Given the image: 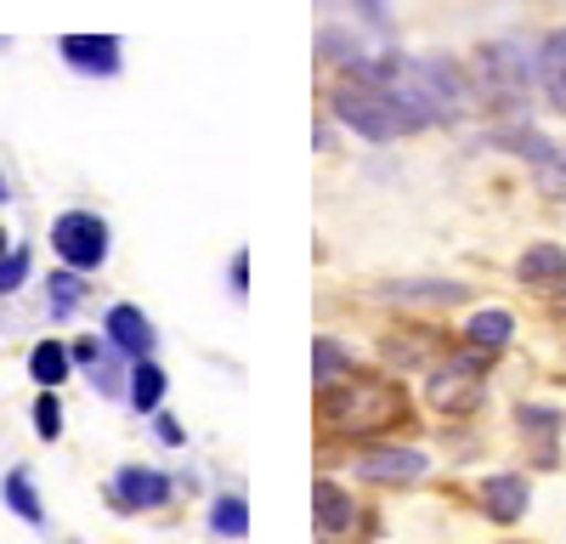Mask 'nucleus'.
Returning a JSON list of instances; mask_svg holds the SVG:
<instances>
[{
	"mask_svg": "<svg viewBox=\"0 0 566 544\" xmlns=\"http://www.w3.org/2000/svg\"><path fill=\"white\" fill-rule=\"evenodd\" d=\"M408 415V397L391 375H340L317 386V420L340 437H374Z\"/></svg>",
	"mask_w": 566,
	"mask_h": 544,
	"instance_id": "obj_1",
	"label": "nucleus"
},
{
	"mask_svg": "<svg viewBox=\"0 0 566 544\" xmlns=\"http://www.w3.org/2000/svg\"><path fill=\"white\" fill-rule=\"evenodd\" d=\"M328 103H335L340 125H352L357 136H368V143H397V136L419 130V119L391 97V91L380 80H368L363 69H352L346 80H335V91H328Z\"/></svg>",
	"mask_w": 566,
	"mask_h": 544,
	"instance_id": "obj_2",
	"label": "nucleus"
},
{
	"mask_svg": "<svg viewBox=\"0 0 566 544\" xmlns=\"http://www.w3.org/2000/svg\"><path fill=\"white\" fill-rule=\"evenodd\" d=\"M488 357L493 352H476L464 346L459 357H448L442 369L431 375V386H424V397H431V408H442V415H476L482 397H488Z\"/></svg>",
	"mask_w": 566,
	"mask_h": 544,
	"instance_id": "obj_3",
	"label": "nucleus"
},
{
	"mask_svg": "<svg viewBox=\"0 0 566 544\" xmlns=\"http://www.w3.org/2000/svg\"><path fill=\"white\" fill-rule=\"evenodd\" d=\"M476 80H482V97L499 108H515L533 85V57L522 52L515 40H493L476 52Z\"/></svg>",
	"mask_w": 566,
	"mask_h": 544,
	"instance_id": "obj_4",
	"label": "nucleus"
},
{
	"mask_svg": "<svg viewBox=\"0 0 566 544\" xmlns=\"http://www.w3.org/2000/svg\"><path fill=\"white\" fill-rule=\"evenodd\" d=\"M52 250H57L63 266H74V272H97V266L108 261V227H103V216H91V210L57 216Z\"/></svg>",
	"mask_w": 566,
	"mask_h": 544,
	"instance_id": "obj_5",
	"label": "nucleus"
},
{
	"mask_svg": "<svg viewBox=\"0 0 566 544\" xmlns=\"http://www.w3.org/2000/svg\"><path fill=\"white\" fill-rule=\"evenodd\" d=\"M357 477L363 482H413V477H424V453L419 448H368V453H357Z\"/></svg>",
	"mask_w": 566,
	"mask_h": 544,
	"instance_id": "obj_6",
	"label": "nucleus"
},
{
	"mask_svg": "<svg viewBox=\"0 0 566 544\" xmlns=\"http://www.w3.org/2000/svg\"><path fill=\"white\" fill-rule=\"evenodd\" d=\"M114 499H119L125 511H154V505H165V499H170V477H159L148 465H125L114 477Z\"/></svg>",
	"mask_w": 566,
	"mask_h": 544,
	"instance_id": "obj_7",
	"label": "nucleus"
},
{
	"mask_svg": "<svg viewBox=\"0 0 566 544\" xmlns=\"http://www.w3.org/2000/svg\"><path fill=\"white\" fill-rule=\"evenodd\" d=\"M103 329H108V346H114L119 357H136V363H142V357H154V329H148V317H142L136 306L119 301V306L108 312V324H103Z\"/></svg>",
	"mask_w": 566,
	"mask_h": 544,
	"instance_id": "obj_8",
	"label": "nucleus"
},
{
	"mask_svg": "<svg viewBox=\"0 0 566 544\" xmlns=\"http://www.w3.org/2000/svg\"><path fill=\"white\" fill-rule=\"evenodd\" d=\"M57 52L85 74H114L119 69V40L114 34H63Z\"/></svg>",
	"mask_w": 566,
	"mask_h": 544,
	"instance_id": "obj_9",
	"label": "nucleus"
},
{
	"mask_svg": "<svg viewBox=\"0 0 566 544\" xmlns=\"http://www.w3.org/2000/svg\"><path fill=\"white\" fill-rule=\"evenodd\" d=\"M312 511H317V533H323V538H346V533L357 527V505H352V493H346V488H335V482H317Z\"/></svg>",
	"mask_w": 566,
	"mask_h": 544,
	"instance_id": "obj_10",
	"label": "nucleus"
},
{
	"mask_svg": "<svg viewBox=\"0 0 566 544\" xmlns=\"http://www.w3.org/2000/svg\"><path fill=\"white\" fill-rule=\"evenodd\" d=\"M515 279H522L527 290H533V284H538V290L566 284V250H560V244H533L522 261H515Z\"/></svg>",
	"mask_w": 566,
	"mask_h": 544,
	"instance_id": "obj_11",
	"label": "nucleus"
},
{
	"mask_svg": "<svg viewBox=\"0 0 566 544\" xmlns=\"http://www.w3.org/2000/svg\"><path fill=\"white\" fill-rule=\"evenodd\" d=\"M482 511H488L493 522H522V511H527V482H522V477H488V482H482Z\"/></svg>",
	"mask_w": 566,
	"mask_h": 544,
	"instance_id": "obj_12",
	"label": "nucleus"
},
{
	"mask_svg": "<svg viewBox=\"0 0 566 544\" xmlns=\"http://www.w3.org/2000/svg\"><path fill=\"white\" fill-rule=\"evenodd\" d=\"M538 85L555 108H566V29H555L544 45H538Z\"/></svg>",
	"mask_w": 566,
	"mask_h": 544,
	"instance_id": "obj_13",
	"label": "nucleus"
},
{
	"mask_svg": "<svg viewBox=\"0 0 566 544\" xmlns=\"http://www.w3.org/2000/svg\"><path fill=\"white\" fill-rule=\"evenodd\" d=\"M510 335H515V317H510L504 306H482V312L464 324V341L476 346V352H504Z\"/></svg>",
	"mask_w": 566,
	"mask_h": 544,
	"instance_id": "obj_14",
	"label": "nucleus"
},
{
	"mask_svg": "<svg viewBox=\"0 0 566 544\" xmlns=\"http://www.w3.org/2000/svg\"><path fill=\"white\" fill-rule=\"evenodd\" d=\"M159 397H165V369L154 357H142L130 369V408L136 415H159Z\"/></svg>",
	"mask_w": 566,
	"mask_h": 544,
	"instance_id": "obj_15",
	"label": "nucleus"
},
{
	"mask_svg": "<svg viewBox=\"0 0 566 544\" xmlns=\"http://www.w3.org/2000/svg\"><path fill=\"white\" fill-rule=\"evenodd\" d=\"M69 346H57V341H40L34 352H29V375L40 380V386H63L69 380Z\"/></svg>",
	"mask_w": 566,
	"mask_h": 544,
	"instance_id": "obj_16",
	"label": "nucleus"
},
{
	"mask_svg": "<svg viewBox=\"0 0 566 544\" xmlns=\"http://www.w3.org/2000/svg\"><path fill=\"white\" fill-rule=\"evenodd\" d=\"M515 420H522L527 437H538V465H555V431H560V415H555V408H533V402H527Z\"/></svg>",
	"mask_w": 566,
	"mask_h": 544,
	"instance_id": "obj_17",
	"label": "nucleus"
},
{
	"mask_svg": "<svg viewBox=\"0 0 566 544\" xmlns=\"http://www.w3.org/2000/svg\"><path fill=\"white\" fill-rule=\"evenodd\" d=\"M312 375H317V386H328V380H340V375H352V352H346L340 341H328V335H317V341H312Z\"/></svg>",
	"mask_w": 566,
	"mask_h": 544,
	"instance_id": "obj_18",
	"label": "nucleus"
},
{
	"mask_svg": "<svg viewBox=\"0 0 566 544\" xmlns=\"http://www.w3.org/2000/svg\"><path fill=\"white\" fill-rule=\"evenodd\" d=\"M210 527H216L221 538H244V533H250V505H244L239 493L216 499V505H210Z\"/></svg>",
	"mask_w": 566,
	"mask_h": 544,
	"instance_id": "obj_19",
	"label": "nucleus"
},
{
	"mask_svg": "<svg viewBox=\"0 0 566 544\" xmlns=\"http://www.w3.org/2000/svg\"><path fill=\"white\" fill-rule=\"evenodd\" d=\"M437 357V341H419V335H391L386 341V363H397V369H419V363Z\"/></svg>",
	"mask_w": 566,
	"mask_h": 544,
	"instance_id": "obj_20",
	"label": "nucleus"
},
{
	"mask_svg": "<svg viewBox=\"0 0 566 544\" xmlns=\"http://www.w3.org/2000/svg\"><path fill=\"white\" fill-rule=\"evenodd\" d=\"M7 505H12L23 522H34V527L45 522V511H40V493H34L29 471H12V477H7Z\"/></svg>",
	"mask_w": 566,
	"mask_h": 544,
	"instance_id": "obj_21",
	"label": "nucleus"
},
{
	"mask_svg": "<svg viewBox=\"0 0 566 544\" xmlns=\"http://www.w3.org/2000/svg\"><path fill=\"white\" fill-rule=\"evenodd\" d=\"M317 52H323L328 63H346V69H363V45H357L352 34H340V29H323V34H317Z\"/></svg>",
	"mask_w": 566,
	"mask_h": 544,
	"instance_id": "obj_22",
	"label": "nucleus"
},
{
	"mask_svg": "<svg viewBox=\"0 0 566 544\" xmlns=\"http://www.w3.org/2000/svg\"><path fill=\"white\" fill-rule=\"evenodd\" d=\"M80 295H85V284H80L74 266H69V272H52V306H57V312H74Z\"/></svg>",
	"mask_w": 566,
	"mask_h": 544,
	"instance_id": "obj_23",
	"label": "nucleus"
},
{
	"mask_svg": "<svg viewBox=\"0 0 566 544\" xmlns=\"http://www.w3.org/2000/svg\"><path fill=\"white\" fill-rule=\"evenodd\" d=\"M29 279V250H7L0 255V295H12Z\"/></svg>",
	"mask_w": 566,
	"mask_h": 544,
	"instance_id": "obj_24",
	"label": "nucleus"
},
{
	"mask_svg": "<svg viewBox=\"0 0 566 544\" xmlns=\"http://www.w3.org/2000/svg\"><path fill=\"white\" fill-rule=\"evenodd\" d=\"M34 426H40V437L52 442L57 431H63V408H57V397H40L34 402Z\"/></svg>",
	"mask_w": 566,
	"mask_h": 544,
	"instance_id": "obj_25",
	"label": "nucleus"
},
{
	"mask_svg": "<svg viewBox=\"0 0 566 544\" xmlns=\"http://www.w3.org/2000/svg\"><path fill=\"white\" fill-rule=\"evenodd\" d=\"M402 301H459L464 295V284H408V290H397Z\"/></svg>",
	"mask_w": 566,
	"mask_h": 544,
	"instance_id": "obj_26",
	"label": "nucleus"
},
{
	"mask_svg": "<svg viewBox=\"0 0 566 544\" xmlns=\"http://www.w3.org/2000/svg\"><path fill=\"white\" fill-rule=\"evenodd\" d=\"M544 188H549L555 199H566V154H549V159H544Z\"/></svg>",
	"mask_w": 566,
	"mask_h": 544,
	"instance_id": "obj_27",
	"label": "nucleus"
},
{
	"mask_svg": "<svg viewBox=\"0 0 566 544\" xmlns=\"http://www.w3.org/2000/svg\"><path fill=\"white\" fill-rule=\"evenodd\" d=\"M250 290V255H232V295Z\"/></svg>",
	"mask_w": 566,
	"mask_h": 544,
	"instance_id": "obj_28",
	"label": "nucleus"
},
{
	"mask_svg": "<svg viewBox=\"0 0 566 544\" xmlns=\"http://www.w3.org/2000/svg\"><path fill=\"white\" fill-rule=\"evenodd\" d=\"M154 431H159V437H165V442H170V448H176V442H181V426H176V420H170V415H159V420H154Z\"/></svg>",
	"mask_w": 566,
	"mask_h": 544,
	"instance_id": "obj_29",
	"label": "nucleus"
},
{
	"mask_svg": "<svg viewBox=\"0 0 566 544\" xmlns=\"http://www.w3.org/2000/svg\"><path fill=\"white\" fill-rule=\"evenodd\" d=\"M0 199H12V193H7V181H0Z\"/></svg>",
	"mask_w": 566,
	"mask_h": 544,
	"instance_id": "obj_30",
	"label": "nucleus"
},
{
	"mask_svg": "<svg viewBox=\"0 0 566 544\" xmlns=\"http://www.w3.org/2000/svg\"><path fill=\"white\" fill-rule=\"evenodd\" d=\"M0 255H7V233H0Z\"/></svg>",
	"mask_w": 566,
	"mask_h": 544,
	"instance_id": "obj_31",
	"label": "nucleus"
}]
</instances>
